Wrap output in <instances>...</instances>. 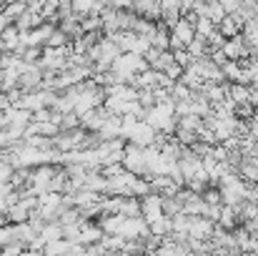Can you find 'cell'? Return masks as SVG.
I'll return each instance as SVG.
<instances>
[{
  "instance_id": "277c9868",
  "label": "cell",
  "mask_w": 258,
  "mask_h": 256,
  "mask_svg": "<svg viewBox=\"0 0 258 256\" xmlns=\"http://www.w3.org/2000/svg\"><path fill=\"white\" fill-rule=\"evenodd\" d=\"M146 61H148V66L153 68V71H166L171 63H175V56H173V50H161V48H156V45H151L148 50H146Z\"/></svg>"
},
{
  "instance_id": "8992f818",
  "label": "cell",
  "mask_w": 258,
  "mask_h": 256,
  "mask_svg": "<svg viewBox=\"0 0 258 256\" xmlns=\"http://www.w3.org/2000/svg\"><path fill=\"white\" fill-rule=\"evenodd\" d=\"M213 229H216V221L213 219H208V216H193L188 234L193 239H211L213 236Z\"/></svg>"
},
{
  "instance_id": "44dd1931",
  "label": "cell",
  "mask_w": 258,
  "mask_h": 256,
  "mask_svg": "<svg viewBox=\"0 0 258 256\" xmlns=\"http://www.w3.org/2000/svg\"><path fill=\"white\" fill-rule=\"evenodd\" d=\"M33 121H50V108H38V111H33Z\"/></svg>"
},
{
  "instance_id": "2e32d148",
  "label": "cell",
  "mask_w": 258,
  "mask_h": 256,
  "mask_svg": "<svg viewBox=\"0 0 258 256\" xmlns=\"http://www.w3.org/2000/svg\"><path fill=\"white\" fill-rule=\"evenodd\" d=\"M71 241L68 239H55V241H48L45 244V254H71Z\"/></svg>"
},
{
  "instance_id": "9a60e30c",
  "label": "cell",
  "mask_w": 258,
  "mask_h": 256,
  "mask_svg": "<svg viewBox=\"0 0 258 256\" xmlns=\"http://www.w3.org/2000/svg\"><path fill=\"white\" fill-rule=\"evenodd\" d=\"M71 43H73V40H71V35H68L63 28H55L45 45H50V48H66V45H71Z\"/></svg>"
},
{
  "instance_id": "603a6c76",
  "label": "cell",
  "mask_w": 258,
  "mask_h": 256,
  "mask_svg": "<svg viewBox=\"0 0 258 256\" xmlns=\"http://www.w3.org/2000/svg\"><path fill=\"white\" fill-rule=\"evenodd\" d=\"M110 5L118 10H128V8H133V0H110Z\"/></svg>"
},
{
  "instance_id": "3957f363",
  "label": "cell",
  "mask_w": 258,
  "mask_h": 256,
  "mask_svg": "<svg viewBox=\"0 0 258 256\" xmlns=\"http://www.w3.org/2000/svg\"><path fill=\"white\" fill-rule=\"evenodd\" d=\"M128 141L138 143V146H153L156 141V128L148 121H136L133 128L128 131Z\"/></svg>"
},
{
  "instance_id": "5bb4252c",
  "label": "cell",
  "mask_w": 258,
  "mask_h": 256,
  "mask_svg": "<svg viewBox=\"0 0 258 256\" xmlns=\"http://www.w3.org/2000/svg\"><path fill=\"white\" fill-rule=\"evenodd\" d=\"M218 30H221V33H223L226 38H233V35H238V33L243 30V28H241V25L236 23V18H233V15H226V18H223V20L218 23Z\"/></svg>"
},
{
  "instance_id": "f1b7e54d",
  "label": "cell",
  "mask_w": 258,
  "mask_h": 256,
  "mask_svg": "<svg viewBox=\"0 0 258 256\" xmlns=\"http://www.w3.org/2000/svg\"><path fill=\"white\" fill-rule=\"evenodd\" d=\"M0 68H3V61H0Z\"/></svg>"
},
{
  "instance_id": "30bf717a",
  "label": "cell",
  "mask_w": 258,
  "mask_h": 256,
  "mask_svg": "<svg viewBox=\"0 0 258 256\" xmlns=\"http://www.w3.org/2000/svg\"><path fill=\"white\" fill-rule=\"evenodd\" d=\"M241 35H243V40H246L248 50H251V53H258V25L253 23V20H248V23L243 25Z\"/></svg>"
},
{
  "instance_id": "484cf974",
  "label": "cell",
  "mask_w": 258,
  "mask_h": 256,
  "mask_svg": "<svg viewBox=\"0 0 258 256\" xmlns=\"http://www.w3.org/2000/svg\"><path fill=\"white\" fill-rule=\"evenodd\" d=\"M5 50V45H3V33H0V53Z\"/></svg>"
},
{
  "instance_id": "83f0119b",
  "label": "cell",
  "mask_w": 258,
  "mask_h": 256,
  "mask_svg": "<svg viewBox=\"0 0 258 256\" xmlns=\"http://www.w3.org/2000/svg\"><path fill=\"white\" fill-rule=\"evenodd\" d=\"M251 20H253V23H256V25H258V13H256V15H253V18H251Z\"/></svg>"
},
{
  "instance_id": "52a82bcc",
  "label": "cell",
  "mask_w": 258,
  "mask_h": 256,
  "mask_svg": "<svg viewBox=\"0 0 258 256\" xmlns=\"http://www.w3.org/2000/svg\"><path fill=\"white\" fill-rule=\"evenodd\" d=\"M151 45H156V48H161V50H168V48H171V28H168L166 23L158 20V28H156V33L151 35Z\"/></svg>"
},
{
  "instance_id": "9c48e42d",
  "label": "cell",
  "mask_w": 258,
  "mask_h": 256,
  "mask_svg": "<svg viewBox=\"0 0 258 256\" xmlns=\"http://www.w3.org/2000/svg\"><path fill=\"white\" fill-rule=\"evenodd\" d=\"M228 98L238 106V103H248L251 98V85H243V83H231L228 85Z\"/></svg>"
},
{
  "instance_id": "d4e9b609",
  "label": "cell",
  "mask_w": 258,
  "mask_h": 256,
  "mask_svg": "<svg viewBox=\"0 0 258 256\" xmlns=\"http://www.w3.org/2000/svg\"><path fill=\"white\" fill-rule=\"evenodd\" d=\"M5 90V81H3V68H0V93Z\"/></svg>"
},
{
  "instance_id": "7c38bea8",
  "label": "cell",
  "mask_w": 258,
  "mask_h": 256,
  "mask_svg": "<svg viewBox=\"0 0 258 256\" xmlns=\"http://www.w3.org/2000/svg\"><path fill=\"white\" fill-rule=\"evenodd\" d=\"M71 8H73V13L83 20L86 15L90 13H98V3L95 0H71Z\"/></svg>"
},
{
  "instance_id": "ba28073f",
  "label": "cell",
  "mask_w": 258,
  "mask_h": 256,
  "mask_svg": "<svg viewBox=\"0 0 258 256\" xmlns=\"http://www.w3.org/2000/svg\"><path fill=\"white\" fill-rule=\"evenodd\" d=\"M3 45H5V50H10V53L20 45V28H18L15 23L5 25V30H3Z\"/></svg>"
},
{
  "instance_id": "5b68a950",
  "label": "cell",
  "mask_w": 258,
  "mask_h": 256,
  "mask_svg": "<svg viewBox=\"0 0 258 256\" xmlns=\"http://www.w3.org/2000/svg\"><path fill=\"white\" fill-rule=\"evenodd\" d=\"M223 50H226V56H228L231 61H243V58H248V56H251V50H248V45H246V40H243V35H241V33H238V35H233V38H226Z\"/></svg>"
},
{
  "instance_id": "cb8c5ba5",
  "label": "cell",
  "mask_w": 258,
  "mask_h": 256,
  "mask_svg": "<svg viewBox=\"0 0 258 256\" xmlns=\"http://www.w3.org/2000/svg\"><path fill=\"white\" fill-rule=\"evenodd\" d=\"M10 224V216H8V211H0V226H8Z\"/></svg>"
},
{
  "instance_id": "ac0fdd59",
  "label": "cell",
  "mask_w": 258,
  "mask_h": 256,
  "mask_svg": "<svg viewBox=\"0 0 258 256\" xmlns=\"http://www.w3.org/2000/svg\"><path fill=\"white\" fill-rule=\"evenodd\" d=\"M81 25H83L86 33H90V30H103V18H100L98 13H90V15H86V18L81 20Z\"/></svg>"
},
{
  "instance_id": "d6986e66",
  "label": "cell",
  "mask_w": 258,
  "mask_h": 256,
  "mask_svg": "<svg viewBox=\"0 0 258 256\" xmlns=\"http://www.w3.org/2000/svg\"><path fill=\"white\" fill-rule=\"evenodd\" d=\"M173 56H175V63H178V66H183V68H188V66L196 61V58H193V53H190L188 48H175V50H173Z\"/></svg>"
},
{
  "instance_id": "e0dca14e",
  "label": "cell",
  "mask_w": 258,
  "mask_h": 256,
  "mask_svg": "<svg viewBox=\"0 0 258 256\" xmlns=\"http://www.w3.org/2000/svg\"><path fill=\"white\" fill-rule=\"evenodd\" d=\"M216 28H218V25H216L211 18H198V23H196V33H198L201 38H206V40H208V35H211Z\"/></svg>"
},
{
  "instance_id": "7a4b0ae2",
  "label": "cell",
  "mask_w": 258,
  "mask_h": 256,
  "mask_svg": "<svg viewBox=\"0 0 258 256\" xmlns=\"http://www.w3.org/2000/svg\"><path fill=\"white\" fill-rule=\"evenodd\" d=\"M196 23H190L188 18H180L175 25L171 28V50L175 48H188L196 40Z\"/></svg>"
},
{
  "instance_id": "ffe728a7",
  "label": "cell",
  "mask_w": 258,
  "mask_h": 256,
  "mask_svg": "<svg viewBox=\"0 0 258 256\" xmlns=\"http://www.w3.org/2000/svg\"><path fill=\"white\" fill-rule=\"evenodd\" d=\"M183 71H185L183 66H178V63H171V66H168V68H166L163 73H166V76H168L171 81H180V76H183Z\"/></svg>"
},
{
  "instance_id": "4fadbf2b",
  "label": "cell",
  "mask_w": 258,
  "mask_h": 256,
  "mask_svg": "<svg viewBox=\"0 0 258 256\" xmlns=\"http://www.w3.org/2000/svg\"><path fill=\"white\" fill-rule=\"evenodd\" d=\"M40 236L45 239V244H48V241H55V239H63V224H60V221H48V224L43 226Z\"/></svg>"
},
{
  "instance_id": "4316f807",
  "label": "cell",
  "mask_w": 258,
  "mask_h": 256,
  "mask_svg": "<svg viewBox=\"0 0 258 256\" xmlns=\"http://www.w3.org/2000/svg\"><path fill=\"white\" fill-rule=\"evenodd\" d=\"M0 148H5V138H3V133H0Z\"/></svg>"
},
{
  "instance_id": "7402d4cb",
  "label": "cell",
  "mask_w": 258,
  "mask_h": 256,
  "mask_svg": "<svg viewBox=\"0 0 258 256\" xmlns=\"http://www.w3.org/2000/svg\"><path fill=\"white\" fill-rule=\"evenodd\" d=\"M218 3L226 8V13H228V15H231V13H236V10L241 8V0H218Z\"/></svg>"
},
{
  "instance_id": "8fae6325",
  "label": "cell",
  "mask_w": 258,
  "mask_h": 256,
  "mask_svg": "<svg viewBox=\"0 0 258 256\" xmlns=\"http://www.w3.org/2000/svg\"><path fill=\"white\" fill-rule=\"evenodd\" d=\"M25 10H28V3H23V0H15V3H5V8H3L0 13H3V15H5L10 23H15V20H18V18L25 13Z\"/></svg>"
},
{
  "instance_id": "6da1fadb",
  "label": "cell",
  "mask_w": 258,
  "mask_h": 256,
  "mask_svg": "<svg viewBox=\"0 0 258 256\" xmlns=\"http://www.w3.org/2000/svg\"><path fill=\"white\" fill-rule=\"evenodd\" d=\"M60 169V164H38L33 166V193L43 196L50 191V183L55 178V173Z\"/></svg>"
}]
</instances>
